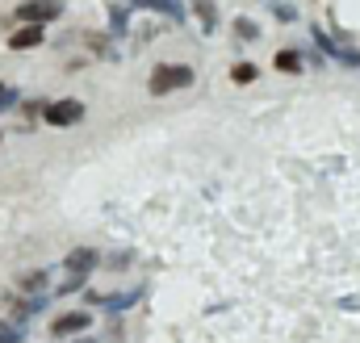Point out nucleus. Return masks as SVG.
I'll return each instance as SVG.
<instances>
[{"instance_id": "nucleus-14", "label": "nucleus", "mask_w": 360, "mask_h": 343, "mask_svg": "<svg viewBox=\"0 0 360 343\" xmlns=\"http://www.w3.org/2000/svg\"><path fill=\"white\" fill-rule=\"evenodd\" d=\"M80 285H84V276H72V280H68V285H59V293H76V289H80Z\"/></svg>"}, {"instance_id": "nucleus-5", "label": "nucleus", "mask_w": 360, "mask_h": 343, "mask_svg": "<svg viewBox=\"0 0 360 343\" xmlns=\"http://www.w3.org/2000/svg\"><path fill=\"white\" fill-rule=\"evenodd\" d=\"M96 252H89V247H76V252H72V256L63 259V268H68V272H72V276H84V272H92V268H96Z\"/></svg>"}, {"instance_id": "nucleus-1", "label": "nucleus", "mask_w": 360, "mask_h": 343, "mask_svg": "<svg viewBox=\"0 0 360 343\" xmlns=\"http://www.w3.org/2000/svg\"><path fill=\"white\" fill-rule=\"evenodd\" d=\"M193 84V67H184V63H160L155 72H151V92L160 96V92H176V88Z\"/></svg>"}, {"instance_id": "nucleus-11", "label": "nucleus", "mask_w": 360, "mask_h": 343, "mask_svg": "<svg viewBox=\"0 0 360 343\" xmlns=\"http://www.w3.org/2000/svg\"><path fill=\"white\" fill-rule=\"evenodd\" d=\"M193 8L201 13V21H205V25H214V4H210V0H197Z\"/></svg>"}, {"instance_id": "nucleus-15", "label": "nucleus", "mask_w": 360, "mask_h": 343, "mask_svg": "<svg viewBox=\"0 0 360 343\" xmlns=\"http://www.w3.org/2000/svg\"><path fill=\"white\" fill-rule=\"evenodd\" d=\"M17 339H21V335H17L13 327H0V343H17Z\"/></svg>"}, {"instance_id": "nucleus-9", "label": "nucleus", "mask_w": 360, "mask_h": 343, "mask_svg": "<svg viewBox=\"0 0 360 343\" xmlns=\"http://www.w3.org/2000/svg\"><path fill=\"white\" fill-rule=\"evenodd\" d=\"M297 67H302L297 51H276V72H297Z\"/></svg>"}, {"instance_id": "nucleus-8", "label": "nucleus", "mask_w": 360, "mask_h": 343, "mask_svg": "<svg viewBox=\"0 0 360 343\" xmlns=\"http://www.w3.org/2000/svg\"><path fill=\"white\" fill-rule=\"evenodd\" d=\"M256 76H260V67H256V63H235V72H231V80H235V84H252Z\"/></svg>"}, {"instance_id": "nucleus-13", "label": "nucleus", "mask_w": 360, "mask_h": 343, "mask_svg": "<svg viewBox=\"0 0 360 343\" xmlns=\"http://www.w3.org/2000/svg\"><path fill=\"white\" fill-rule=\"evenodd\" d=\"M42 280H46V272H34V276H25V280H21V289L38 293V289H42Z\"/></svg>"}, {"instance_id": "nucleus-12", "label": "nucleus", "mask_w": 360, "mask_h": 343, "mask_svg": "<svg viewBox=\"0 0 360 343\" xmlns=\"http://www.w3.org/2000/svg\"><path fill=\"white\" fill-rule=\"evenodd\" d=\"M235 34H239V38H256V25H252L248 17H239V21H235Z\"/></svg>"}, {"instance_id": "nucleus-16", "label": "nucleus", "mask_w": 360, "mask_h": 343, "mask_svg": "<svg viewBox=\"0 0 360 343\" xmlns=\"http://www.w3.org/2000/svg\"><path fill=\"white\" fill-rule=\"evenodd\" d=\"M13 96H17L13 88H0V109H8V105H13Z\"/></svg>"}, {"instance_id": "nucleus-10", "label": "nucleus", "mask_w": 360, "mask_h": 343, "mask_svg": "<svg viewBox=\"0 0 360 343\" xmlns=\"http://www.w3.org/2000/svg\"><path fill=\"white\" fill-rule=\"evenodd\" d=\"M109 17H113V21H109V30H113V34H122V30L130 25V8H113Z\"/></svg>"}, {"instance_id": "nucleus-2", "label": "nucleus", "mask_w": 360, "mask_h": 343, "mask_svg": "<svg viewBox=\"0 0 360 343\" xmlns=\"http://www.w3.org/2000/svg\"><path fill=\"white\" fill-rule=\"evenodd\" d=\"M21 25H46V21H55V17H63V4L59 0H25V4H17V13H13Z\"/></svg>"}, {"instance_id": "nucleus-3", "label": "nucleus", "mask_w": 360, "mask_h": 343, "mask_svg": "<svg viewBox=\"0 0 360 343\" xmlns=\"http://www.w3.org/2000/svg\"><path fill=\"white\" fill-rule=\"evenodd\" d=\"M42 117H46L51 126H76V122L84 117V101H76V96H63V101H51V105L42 109Z\"/></svg>"}, {"instance_id": "nucleus-4", "label": "nucleus", "mask_w": 360, "mask_h": 343, "mask_svg": "<svg viewBox=\"0 0 360 343\" xmlns=\"http://www.w3.org/2000/svg\"><path fill=\"white\" fill-rule=\"evenodd\" d=\"M89 327H92V314H63V318L51 323V335H55V339H68V335L89 331Z\"/></svg>"}, {"instance_id": "nucleus-17", "label": "nucleus", "mask_w": 360, "mask_h": 343, "mask_svg": "<svg viewBox=\"0 0 360 343\" xmlns=\"http://www.w3.org/2000/svg\"><path fill=\"white\" fill-rule=\"evenodd\" d=\"M0 88H4V84H0Z\"/></svg>"}, {"instance_id": "nucleus-6", "label": "nucleus", "mask_w": 360, "mask_h": 343, "mask_svg": "<svg viewBox=\"0 0 360 343\" xmlns=\"http://www.w3.org/2000/svg\"><path fill=\"white\" fill-rule=\"evenodd\" d=\"M38 42H42V25H21V30L8 38L13 51H30V46H38Z\"/></svg>"}, {"instance_id": "nucleus-7", "label": "nucleus", "mask_w": 360, "mask_h": 343, "mask_svg": "<svg viewBox=\"0 0 360 343\" xmlns=\"http://www.w3.org/2000/svg\"><path fill=\"white\" fill-rule=\"evenodd\" d=\"M139 4H147V8H155V13H168L172 21H180V17H184L180 0H139Z\"/></svg>"}]
</instances>
